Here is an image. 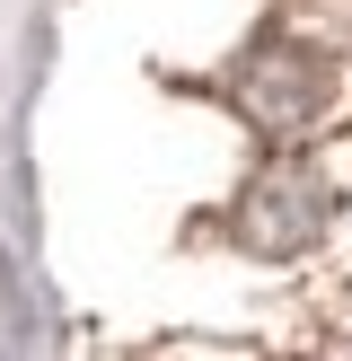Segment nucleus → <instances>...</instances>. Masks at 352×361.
Here are the masks:
<instances>
[{"mask_svg":"<svg viewBox=\"0 0 352 361\" xmlns=\"http://www.w3.org/2000/svg\"><path fill=\"white\" fill-rule=\"evenodd\" d=\"M229 97H238V115L256 123V133L299 141V133H308V123L334 106V62L308 44V35L273 27V35H256V44L238 53V71H229Z\"/></svg>","mask_w":352,"mask_h":361,"instance_id":"nucleus-1","label":"nucleus"},{"mask_svg":"<svg viewBox=\"0 0 352 361\" xmlns=\"http://www.w3.org/2000/svg\"><path fill=\"white\" fill-rule=\"evenodd\" d=\"M326 212H334L326 176H317L308 159H273V168L238 194L229 229H238V247H256V256H299V247H317Z\"/></svg>","mask_w":352,"mask_h":361,"instance_id":"nucleus-2","label":"nucleus"}]
</instances>
